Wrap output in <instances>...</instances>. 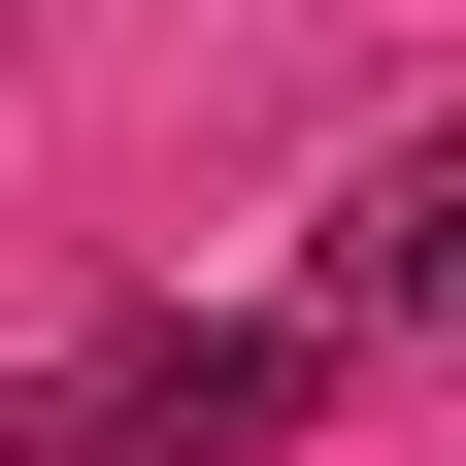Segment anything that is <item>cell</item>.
Masks as SVG:
<instances>
[{
	"label": "cell",
	"instance_id": "1",
	"mask_svg": "<svg viewBox=\"0 0 466 466\" xmlns=\"http://www.w3.org/2000/svg\"><path fill=\"white\" fill-rule=\"evenodd\" d=\"M333 367H367V333H134V367H67V400H34V466H233V433H300V400Z\"/></svg>",
	"mask_w": 466,
	"mask_h": 466
},
{
	"label": "cell",
	"instance_id": "2",
	"mask_svg": "<svg viewBox=\"0 0 466 466\" xmlns=\"http://www.w3.org/2000/svg\"><path fill=\"white\" fill-rule=\"evenodd\" d=\"M333 333H466V167H400V200H367V267H333Z\"/></svg>",
	"mask_w": 466,
	"mask_h": 466
}]
</instances>
